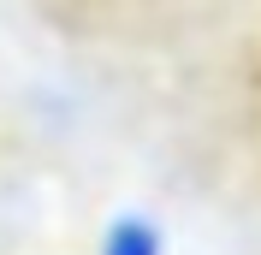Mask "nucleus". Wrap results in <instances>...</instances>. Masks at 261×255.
I'll use <instances>...</instances> for the list:
<instances>
[{
  "label": "nucleus",
  "mask_w": 261,
  "mask_h": 255,
  "mask_svg": "<svg viewBox=\"0 0 261 255\" xmlns=\"http://www.w3.org/2000/svg\"><path fill=\"white\" fill-rule=\"evenodd\" d=\"M101 255H161V232L148 220H137V214H125V220H113Z\"/></svg>",
  "instance_id": "obj_1"
}]
</instances>
